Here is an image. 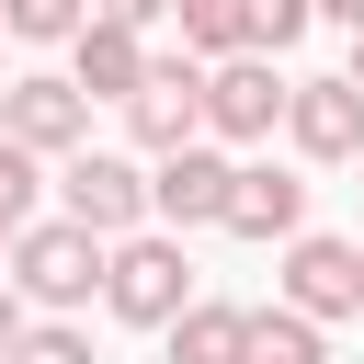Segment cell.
I'll list each match as a JSON object with an SVG mask.
<instances>
[{
  "label": "cell",
  "instance_id": "6da1fadb",
  "mask_svg": "<svg viewBox=\"0 0 364 364\" xmlns=\"http://www.w3.org/2000/svg\"><path fill=\"white\" fill-rule=\"evenodd\" d=\"M0 284H11L34 318H68V307L102 296V239L68 228V216H34V228L11 239V262H0Z\"/></svg>",
  "mask_w": 364,
  "mask_h": 364
},
{
  "label": "cell",
  "instance_id": "7a4b0ae2",
  "mask_svg": "<svg viewBox=\"0 0 364 364\" xmlns=\"http://www.w3.org/2000/svg\"><path fill=\"white\" fill-rule=\"evenodd\" d=\"M102 307H114L125 330H171V318L193 307V262H182V239H171V228L114 239V250H102Z\"/></svg>",
  "mask_w": 364,
  "mask_h": 364
},
{
  "label": "cell",
  "instance_id": "3957f363",
  "mask_svg": "<svg viewBox=\"0 0 364 364\" xmlns=\"http://www.w3.org/2000/svg\"><path fill=\"white\" fill-rule=\"evenodd\" d=\"M57 216L91 228L102 250L136 239V228H148V159H136V148H80V159H57Z\"/></svg>",
  "mask_w": 364,
  "mask_h": 364
},
{
  "label": "cell",
  "instance_id": "277c9868",
  "mask_svg": "<svg viewBox=\"0 0 364 364\" xmlns=\"http://www.w3.org/2000/svg\"><path fill=\"white\" fill-rule=\"evenodd\" d=\"M0 136L34 148V159H80V148H91L80 80H68V68H11V80H0Z\"/></svg>",
  "mask_w": 364,
  "mask_h": 364
},
{
  "label": "cell",
  "instance_id": "5b68a950",
  "mask_svg": "<svg viewBox=\"0 0 364 364\" xmlns=\"http://www.w3.org/2000/svg\"><path fill=\"white\" fill-rule=\"evenodd\" d=\"M284 57H216L205 68V136L216 148H262L273 125H284Z\"/></svg>",
  "mask_w": 364,
  "mask_h": 364
},
{
  "label": "cell",
  "instance_id": "8992f818",
  "mask_svg": "<svg viewBox=\"0 0 364 364\" xmlns=\"http://www.w3.org/2000/svg\"><path fill=\"white\" fill-rule=\"evenodd\" d=\"M125 136L148 148V159H171V148H193L205 136V57H148V80L125 91Z\"/></svg>",
  "mask_w": 364,
  "mask_h": 364
},
{
  "label": "cell",
  "instance_id": "52a82bcc",
  "mask_svg": "<svg viewBox=\"0 0 364 364\" xmlns=\"http://www.w3.org/2000/svg\"><path fill=\"white\" fill-rule=\"evenodd\" d=\"M273 307H296V318H364V296H353V239H330V228H296L284 239V273H273Z\"/></svg>",
  "mask_w": 364,
  "mask_h": 364
},
{
  "label": "cell",
  "instance_id": "ba28073f",
  "mask_svg": "<svg viewBox=\"0 0 364 364\" xmlns=\"http://www.w3.org/2000/svg\"><path fill=\"white\" fill-rule=\"evenodd\" d=\"M228 148L216 136H193V148H171V159H148V228H216V205H228Z\"/></svg>",
  "mask_w": 364,
  "mask_h": 364
},
{
  "label": "cell",
  "instance_id": "9c48e42d",
  "mask_svg": "<svg viewBox=\"0 0 364 364\" xmlns=\"http://www.w3.org/2000/svg\"><path fill=\"white\" fill-rule=\"evenodd\" d=\"M216 228H228V239H250V250H284V239L307 228V182H296L284 159H239V171H228Z\"/></svg>",
  "mask_w": 364,
  "mask_h": 364
},
{
  "label": "cell",
  "instance_id": "30bf717a",
  "mask_svg": "<svg viewBox=\"0 0 364 364\" xmlns=\"http://www.w3.org/2000/svg\"><path fill=\"white\" fill-rule=\"evenodd\" d=\"M284 136H296V159H318V171H353L364 159V91L330 68V80H296L284 91Z\"/></svg>",
  "mask_w": 364,
  "mask_h": 364
},
{
  "label": "cell",
  "instance_id": "8fae6325",
  "mask_svg": "<svg viewBox=\"0 0 364 364\" xmlns=\"http://www.w3.org/2000/svg\"><path fill=\"white\" fill-rule=\"evenodd\" d=\"M68 80H80V102H125L136 80H148V34H125V23H80L68 34Z\"/></svg>",
  "mask_w": 364,
  "mask_h": 364
},
{
  "label": "cell",
  "instance_id": "7c38bea8",
  "mask_svg": "<svg viewBox=\"0 0 364 364\" xmlns=\"http://www.w3.org/2000/svg\"><path fill=\"white\" fill-rule=\"evenodd\" d=\"M171 364H250V307H228V296H193L171 330Z\"/></svg>",
  "mask_w": 364,
  "mask_h": 364
},
{
  "label": "cell",
  "instance_id": "4fadbf2b",
  "mask_svg": "<svg viewBox=\"0 0 364 364\" xmlns=\"http://www.w3.org/2000/svg\"><path fill=\"white\" fill-rule=\"evenodd\" d=\"M171 23H182V57H250V0H171Z\"/></svg>",
  "mask_w": 364,
  "mask_h": 364
},
{
  "label": "cell",
  "instance_id": "5bb4252c",
  "mask_svg": "<svg viewBox=\"0 0 364 364\" xmlns=\"http://www.w3.org/2000/svg\"><path fill=\"white\" fill-rule=\"evenodd\" d=\"M250 364H330V330L296 307H250Z\"/></svg>",
  "mask_w": 364,
  "mask_h": 364
},
{
  "label": "cell",
  "instance_id": "9a60e30c",
  "mask_svg": "<svg viewBox=\"0 0 364 364\" xmlns=\"http://www.w3.org/2000/svg\"><path fill=\"white\" fill-rule=\"evenodd\" d=\"M34 216H46V159H34V148H11V136H0V228H11V239H23V228H34Z\"/></svg>",
  "mask_w": 364,
  "mask_h": 364
},
{
  "label": "cell",
  "instance_id": "2e32d148",
  "mask_svg": "<svg viewBox=\"0 0 364 364\" xmlns=\"http://www.w3.org/2000/svg\"><path fill=\"white\" fill-rule=\"evenodd\" d=\"M91 23V0H0V34L11 46H68Z\"/></svg>",
  "mask_w": 364,
  "mask_h": 364
},
{
  "label": "cell",
  "instance_id": "e0dca14e",
  "mask_svg": "<svg viewBox=\"0 0 364 364\" xmlns=\"http://www.w3.org/2000/svg\"><path fill=\"white\" fill-rule=\"evenodd\" d=\"M0 364H102V353H91V330H68V318H34V330H23Z\"/></svg>",
  "mask_w": 364,
  "mask_h": 364
},
{
  "label": "cell",
  "instance_id": "ac0fdd59",
  "mask_svg": "<svg viewBox=\"0 0 364 364\" xmlns=\"http://www.w3.org/2000/svg\"><path fill=\"white\" fill-rule=\"evenodd\" d=\"M307 23H318L307 0H250V57H284V46L307 34Z\"/></svg>",
  "mask_w": 364,
  "mask_h": 364
},
{
  "label": "cell",
  "instance_id": "d6986e66",
  "mask_svg": "<svg viewBox=\"0 0 364 364\" xmlns=\"http://www.w3.org/2000/svg\"><path fill=\"white\" fill-rule=\"evenodd\" d=\"M102 23H125V34H148V23H171V0H91Z\"/></svg>",
  "mask_w": 364,
  "mask_h": 364
},
{
  "label": "cell",
  "instance_id": "ffe728a7",
  "mask_svg": "<svg viewBox=\"0 0 364 364\" xmlns=\"http://www.w3.org/2000/svg\"><path fill=\"white\" fill-rule=\"evenodd\" d=\"M23 330H34V307H23V296H11V284H0V353H11V341H23Z\"/></svg>",
  "mask_w": 364,
  "mask_h": 364
},
{
  "label": "cell",
  "instance_id": "44dd1931",
  "mask_svg": "<svg viewBox=\"0 0 364 364\" xmlns=\"http://www.w3.org/2000/svg\"><path fill=\"white\" fill-rule=\"evenodd\" d=\"M318 23H341V34H364V0H307Z\"/></svg>",
  "mask_w": 364,
  "mask_h": 364
},
{
  "label": "cell",
  "instance_id": "7402d4cb",
  "mask_svg": "<svg viewBox=\"0 0 364 364\" xmlns=\"http://www.w3.org/2000/svg\"><path fill=\"white\" fill-rule=\"evenodd\" d=\"M341 80H353V91H364V34H353V68H341Z\"/></svg>",
  "mask_w": 364,
  "mask_h": 364
},
{
  "label": "cell",
  "instance_id": "603a6c76",
  "mask_svg": "<svg viewBox=\"0 0 364 364\" xmlns=\"http://www.w3.org/2000/svg\"><path fill=\"white\" fill-rule=\"evenodd\" d=\"M353 296H364V239H353Z\"/></svg>",
  "mask_w": 364,
  "mask_h": 364
},
{
  "label": "cell",
  "instance_id": "cb8c5ba5",
  "mask_svg": "<svg viewBox=\"0 0 364 364\" xmlns=\"http://www.w3.org/2000/svg\"><path fill=\"white\" fill-rule=\"evenodd\" d=\"M0 262H11V228H0Z\"/></svg>",
  "mask_w": 364,
  "mask_h": 364
},
{
  "label": "cell",
  "instance_id": "d4e9b609",
  "mask_svg": "<svg viewBox=\"0 0 364 364\" xmlns=\"http://www.w3.org/2000/svg\"><path fill=\"white\" fill-rule=\"evenodd\" d=\"M0 46H11V34H0ZM0 80H11V68H0Z\"/></svg>",
  "mask_w": 364,
  "mask_h": 364
},
{
  "label": "cell",
  "instance_id": "484cf974",
  "mask_svg": "<svg viewBox=\"0 0 364 364\" xmlns=\"http://www.w3.org/2000/svg\"><path fill=\"white\" fill-rule=\"evenodd\" d=\"M353 171H364V159H353Z\"/></svg>",
  "mask_w": 364,
  "mask_h": 364
}]
</instances>
